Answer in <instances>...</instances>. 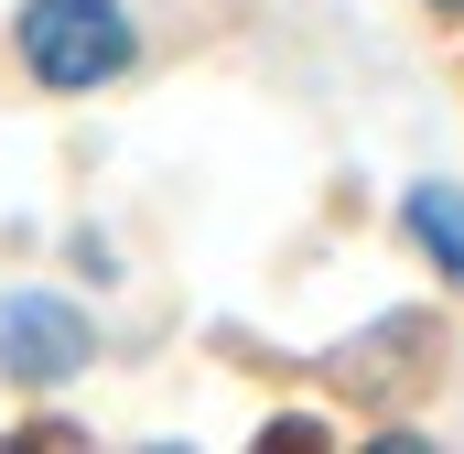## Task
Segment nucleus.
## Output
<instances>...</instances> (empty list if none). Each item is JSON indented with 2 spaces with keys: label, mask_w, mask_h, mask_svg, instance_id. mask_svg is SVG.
<instances>
[{
  "label": "nucleus",
  "mask_w": 464,
  "mask_h": 454,
  "mask_svg": "<svg viewBox=\"0 0 464 454\" xmlns=\"http://www.w3.org/2000/svg\"><path fill=\"white\" fill-rule=\"evenodd\" d=\"M87 357H98V336H87L76 303H54V292H0V368H11V379H76Z\"/></svg>",
  "instance_id": "f03ea898"
},
{
  "label": "nucleus",
  "mask_w": 464,
  "mask_h": 454,
  "mask_svg": "<svg viewBox=\"0 0 464 454\" xmlns=\"http://www.w3.org/2000/svg\"><path fill=\"white\" fill-rule=\"evenodd\" d=\"M22 65L44 76V87H109L119 65H130V22H119V0H33L22 11Z\"/></svg>",
  "instance_id": "f257e3e1"
},
{
  "label": "nucleus",
  "mask_w": 464,
  "mask_h": 454,
  "mask_svg": "<svg viewBox=\"0 0 464 454\" xmlns=\"http://www.w3.org/2000/svg\"><path fill=\"white\" fill-rule=\"evenodd\" d=\"M411 238L443 271H464V184H411Z\"/></svg>",
  "instance_id": "7ed1b4c3"
},
{
  "label": "nucleus",
  "mask_w": 464,
  "mask_h": 454,
  "mask_svg": "<svg viewBox=\"0 0 464 454\" xmlns=\"http://www.w3.org/2000/svg\"><path fill=\"white\" fill-rule=\"evenodd\" d=\"M443 11H454V0H443Z\"/></svg>",
  "instance_id": "20e7f679"
}]
</instances>
